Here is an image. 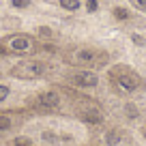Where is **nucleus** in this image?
<instances>
[{"label": "nucleus", "mask_w": 146, "mask_h": 146, "mask_svg": "<svg viewBox=\"0 0 146 146\" xmlns=\"http://www.w3.org/2000/svg\"><path fill=\"white\" fill-rule=\"evenodd\" d=\"M110 78L114 80L116 84H118L120 88H123L125 92H131V90H137V88L142 86V78L137 75L133 69L125 67V64H120V67H114L112 71H110Z\"/></svg>", "instance_id": "nucleus-1"}, {"label": "nucleus", "mask_w": 146, "mask_h": 146, "mask_svg": "<svg viewBox=\"0 0 146 146\" xmlns=\"http://www.w3.org/2000/svg\"><path fill=\"white\" fill-rule=\"evenodd\" d=\"M45 67L41 62H35V60H26V62H19L11 69V75L13 78H19V80H36L41 78Z\"/></svg>", "instance_id": "nucleus-2"}, {"label": "nucleus", "mask_w": 146, "mask_h": 146, "mask_svg": "<svg viewBox=\"0 0 146 146\" xmlns=\"http://www.w3.org/2000/svg\"><path fill=\"white\" fill-rule=\"evenodd\" d=\"M0 47L11 52V54H26L32 50V39L26 35H11L0 41Z\"/></svg>", "instance_id": "nucleus-3"}, {"label": "nucleus", "mask_w": 146, "mask_h": 146, "mask_svg": "<svg viewBox=\"0 0 146 146\" xmlns=\"http://www.w3.org/2000/svg\"><path fill=\"white\" fill-rule=\"evenodd\" d=\"M73 60L80 64H95V67H101V64L108 60V54L105 52H97L92 47H82L73 54Z\"/></svg>", "instance_id": "nucleus-4"}, {"label": "nucleus", "mask_w": 146, "mask_h": 146, "mask_svg": "<svg viewBox=\"0 0 146 146\" xmlns=\"http://www.w3.org/2000/svg\"><path fill=\"white\" fill-rule=\"evenodd\" d=\"M69 84L73 86H80V88H92L99 84V78H97V73L92 71H75L69 75Z\"/></svg>", "instance_id": "nucleus-5"}, {"label": "nucleus", "mask_w": 146, "mask_h": 146, "mask_svg": "<svg viewBox=\"0 0 146 146\" xmlns=\"http://www.w3.org/2000/svg\"><path fill=\"white\" fill-rule=\"evenodd\" d=\"M58 103H60V99H58L56 92H41V95L35 99V108L43 110V112H52V110H56Z\"/></svg>", "instance_id": "nucleus-6"}, {"label": "nucleus", "mask_w": 146, "mask_h": 146, "mask_svg": "<svg viewBox=\"0 0 146 146\" xmlns=\"http://www.w3.org/2000/svg\"><path fill=\"white\" fill-rule=\"evenodd\" d=\"M105 142H108V146H116L120 142V133L118 131H108L105 133Z\"/></svg>", "instance_id": "nucleus-7"}, {"label": "nucleus", "mask_w": 146, "mask_h": 146, "mask_svg": "<svg viewBox=\"0 0 146 146\" xmlns=\"http://www.w3.org/2000/svg\"><path fill=\"white\" fill-rule=\"evenodd\" d=\"M60 7L67 11H78L80 9V0H60Z\"/></svg>", "instance_id": "nucleus-8"}, {"label": "nucleus", "mask_w": 146, "mask_h": 146, "mask_svg": "<svg viewBox=\"0 0 146 146\" xmlns=\"http://www.w3.org/2000/svg\"><path fill=\"white\" fill-rule=\"evenodd\" d=\"M112 15H114L116 19H129V11L123 9V7H114V9H112Z\"/></svg>", "instance_id": "nucleus-9"}, {"label": "nucleus", "mask_w": 146, "mask_h": 146, "mask_svg": "<svg viewBox=\"0 0 146 146\" xmlns=\"http://www.w3.org/2000/svg\"><path fill=\"white\" fill-rule=\"evenodd\" d=\"M9 127H11V120H9V116L0 114V131H7Z\"/></svg>", "instance_id": "nucleus-10"}, {"label": "nucleus", "mask_w": 146, "mask_h": 146, "mask_svg": "<svg viewBox=\"0 0 146 146\" xmlns=\"http://www.w3.org/2000/svg\"><path fill=\"white\" fill-rule=\"evenodd\" d=\"M13 146H32V142L28 137H15L13 140Z\"/></svg>", "instance_id": "nucleus-11"}, {"label": "nucleus", "mask_w": 146, "mask_h": 146, "mask_svg": "<svg viewBox=\"0 0 146 146\" xmlns=\"http://www.w3.org/2000/svg\"><path fill=\"white\" fill-rule=\"evenodd\" d=\"M11 5H13L15 9H26V7L30 5V0H13V2H11Z\"/></svg>", "instance_id": "nucleus-12"}, {"label": "nucleus", "mask_w": 146, "mask_h": 146, "mask_svg": "<svg viewBox=\"0 0 146 146\" xmlns=\"http://www.w3.org/2000/svg\"><path fill=\"white\" fill-rule=\"evenodd\" d=\"M86 9H88V13H95V11L99 9V2H97V0H88V2H86Z\"/></svg>", "instance_id": "nucleus-13"}, {"label": "nucleus", "mask_w": 146, "mask_h": 146, "mask_svg": "<svg viewBox=\"0 0 146 146\" xmlns=\"http://www.w3.org/2000/svg\"><path fill=\"white\" fill-rule=\"evenodd\" d=\"M135 9H140V11H146V0H129Z\"/></svg>", "instance_id": "nucleus-14"}, {"label": "nucleus", "mask_w": 146, "mask_h": 146, "mask_svg": "<svg viewBox=\"0 0 146 146\" xmlns=\"http://www.w3.org/2000/svg\"><path fill=\"white\" fill-rule=\"evenodd\" d=\"M36 32H39V35H41V36H47V39H50V36L54 35V32H52V30H50V28H47V26H41V28H39V30H36Z\"/></svg>", "instance_id": "nucleus-15"}, {"label": "nucleus", "mask_w": 146, "mask_h": 146, "mask_svg": "<svg viewBox=\"0 0 146 146\" xmlns=\"http://www.w3.org/2000/svg\"><path fill=\"white\" fill-rule=\"evenodd\" d=\"M7 97H9V86H5V84H0V101H5Z\"/></svg>", "instance_id": "nucleus-16"}, {"label": "nucleus", "mask_w": 146, "mask_h": 146, "mask_svg": "<svg viewBox=\"0 0 146 146\" xmlns=\"http://www.w3.org/2000/svg\"><path fill=\"white\" fill-rule=\"evenodd\" d=\"M131 41L135 43V45H144V43H146V41H144V36H140V35H133V36H131Z\"/></svg>", "instance_id": "nucleus-17"}, {"label": "nucleus", "mask_w": 146, "mask_h": 146, "mask_svg": "<svg viewBox=\"0 0 146 146\" xmlns=\"http://www.w3.org/2000/svg\"><path fill=\"white\" fill-rule=\"evenodd\" d=\"M127 112H129V118H135V116H137V112H135L133 105H127Z\"/></svg>", "instance_id": "nucleus-18"}]
</instances>
